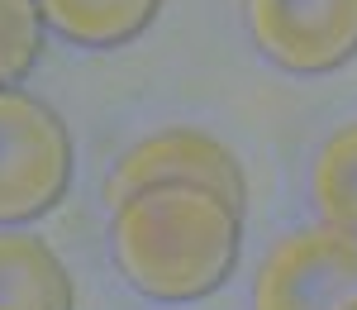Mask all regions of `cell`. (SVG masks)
<instances>
[{
  "instance_id": "1",
  "label": "cell",
  "mask_w": 357,
  "mask_h": 310,
  "mask_svg": "<svg viewBox=\"0 0 357 310\" xmlns=\"http://www.w3.org/2000/svg\"><path fill=\"white\" fill-rule=\"evenodd\" d=\"M110 253L148 301H200L243 253V205L195 182H162L110 205Z\"/></svg>"
},
{
  "instance_id": "2",
  "label": "cell",
  "mask_w": 357,
  "mask_h": 310,
  "mask_svg": "<svg viewBox=\"0 0 357 310\" xmlns=\"http://www.w3.org/2000/svg\"><path fill=\"white\" fill-rule=\"evenodd\" d=\"M72 134L53 105L20 86L0 91V225H29L67 196Z\"/></svg>"
},
{
  "instance_id": "3",
  "label": "cell",
  "mask_w": 357,
  "mask_h": 310,
  "mask_svg": "<svg viewBox=\"0 0 357 310\" xmlns=\"http://www.w3.org/2000/svg\"><path fill=\"white\" fill-rule=\"evenodd\" d=\"M252 310H357V234L333 225L281 234L252 277Z\"/></svg>"
},
{
  "instance_id": "4",
  "label": "cell",
  "mask_w": 357,
  "mask_h": 310,
  "mask_svg": "<svg viewBox=\"0 0 357 310\" xmlns=\"http://www.w3.org/2000/svg\"><path fill=\"white\" fill-rule=\"evenodd\" d=\"M257 53L296 77H324L357 57V0H243Z\"/></svg>"
},
{
  "instance_id": "5",
  "label": "cell",
  "mask_w": 357,
  "mask_h": 310,
  "mask_svg": "<svg viewBox=\"0 0 357 310\" xmlns=\"http://www.w3.org/2000/svg\"><path fill=\"white\" fill-rule=\"evenodd\" d=\"M162 182H195L238 205L248 200V177L238 158L200 129H162V134H148L134 148H124L105 177V200L119 205L124 196H134L143 186H162Z\"/></svg>"
},
{
  "instance_id": "6",
  "label": "cell",
  "mask_w": 357,
  "mask_h": 310,
  "mask_svg": "<svg viewBox=\"0 0 357 310\" xmlns=\"http://www.w3.org/2000/svg\"><path fill=\"white\" fill-rule=\"evenodd\" d=\"M0 310H77L72 272L48 239L0 229Z\"/></svg>"
},
{
  "instance_id": "7",
  "label": "cell",
  "mask_w": 357,
  "mask_h": 310,
  "mask_svg": "<svg viewBox=\"0 0 357 310\" xmlns=\"http://www.w3.org/2000/svg\"><path fill=\"white\" fill-rule=\"evenodd\" d=\"M43 24L77 48H124L158 20L162 0H38Z\"/></svg>"
},
{
  "instance_id": "8",
  "label": "cell",
  "mask_w": 357,
  "mask_h": 310,
  "mask_svg": "<svg viewBox=\"0 0 357 310\" xmlns=\"http://www.w3.org/2000/svg\"><path fill=\"white\" fill-rule=\"evenodd\" d=\"M310 191H314V205H319L324 225L357 234V119L324 139L319 158H314Z\"/></svg>"
},
{
  "instance_id": "9",
  "label": "cell",
  "mask_w": 357,
  "mask_h": 310,
  "mask_svg": "<svg viewBox=\"0 0 357 310\" xmlns=\"http://www.w3.org/2000/svg\"><path fill=\"white\" fill-rule=\"evenodd\" d=\"M43 10L38 0H0V91L24 82L43 53Z\"/></svg>"
}]
</instances>
